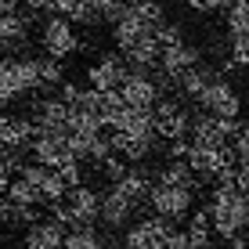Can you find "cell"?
Masks as SVG:
<instances>
[{
    "mask_svg": "<svg viewBox=\"0 0 249 249\" xmlns=\"http://www.w3.org/2000/svg\"><path fill=\"white\" fill-rule=\"evenodd\" d=\"M210 224L224 242L238 238L249 228V213H246V199L238 184H217L213 188V202H210Z\"/></svg>",
    "mask_w": 249,
    "mask_h": 249,
    "instance_id": "6da1fadb",
    "label": "cell"
},
{
    "mask_svg": "<svg viewBox=\"0 0 249 249\" xmlns=\"http://www.w3.org/2000/svg\"><path fill=\"white\" fill-rule=\"evenodd\" d=\"M33 90H40L36 58H0V105H11Z\"/></svg>",
    "mask_w": 249,
    "mask_h": 249,
    "instance_id": "7a4b0ae2",
    "label": "cell"
},
{
    "mask_svg": "<svg viewBox=\"0 0 249 249\" xmlns=\"http://www.w3.org/2000/svg\"><path fill=\"white\" fill-rule=\"evenodd\" d=\"M195 101H199L202 112L220 116V119H238V112H242V98H238V90L231 87L228 80H220V76H213V80L195 94Z\"/></svg>",
    "mask_w": 249,
    "mask_h": 249,
    "instance_id": "3957f363",
    "label": "cell"
},
{
    "mask_svg": "<svg viewBox=\"0 0 249 249\" xmlns=\"http://www.w3.org/2000/svg\"><path fill=\"white\" fill-rule=\"evenodd\" d=\"M238 130H242L238 119H220V116L199 112L192 119V126H188V141L199 144V148H220V144H228Z\"/></svg>",
    "mask_w": 249,
    "mask_h": 249,
    "instance_id": "277c9868",
    "label": "cell"
},
{
    "mask_svg": "<svg viewBox=\"0 0 249 249\" xmlns=\"http://www.w3.org/2000/svg\"><path fill=\"white\" fill-rule=\"evenodd\" d=\"M148 206L159 220H181L192 210V188H166V184H152L148 188Z\"/></svg>",
    "mask_w": 249,
    "mask_h": 249,
    "instance_id": "5b68a950",
    "label": "cell"
},
{
    "mask_svg": "<svg viewBox=\"0 0 249 249\" xmlns=\"http://www.w3.org/2000/svg\"><path fill=\"white\" fill-rule=\"evenodd\" d=\"M119 98L130 108H152L162 98V87L152 72H126V80L119 83Z\"/></svg>",
    "mask_w": 249,
    "mask_h": 249,
    "instance_id": "8992f818",
    "label": "cell"
},
{
    "mask_svg": "<svg viewBox=\"0 0 249 249\" xmlns=\"http://www.w3.org/2000/svg\"><path fill=\"white\" fill-rule=\"evenodd\" d=\"M40 44H44L47 51V58H69L72 51H80V40H76V33H72V22L62 18V15H54V18H47L44 22V36H40Z\"/></svg>",
    "mask_w": 249,
    "mask_h": 249,
    "instance_id": "52a82bcc",
    "label": "cell"
},
{
    "mask_svg": "<svg viewBox=\"0 0 249 249\" xmlns=\"http://www.w3.org/2000/svg\"><path fill=\"white\" fill-rule=\"evenodd\" d=\"M18 177H22L25 184L36 188L40 202H47V206H51V202H62V199H65V192H69V188L62 184V177H58L51 166H40V162H22Z\"/></svg>",
    "mask_w": 249,
    "mask_h": 249,
    "instance_id": "ba28073f",
    "label": "cell"
},
{
    "mask_svg": "<svg viewBox=\"0 0 249 249\" xmlns=\"http://www.w3.org/2000/svg\"><path fill=\"white\" fill-rule=\"evenodd\" d=\"M202 62V54H199V47H192V44H184V40H177V44H166V47H159V72L166 76V83H174L181 72H188L192 65H199Z\"/></svg>",
    "mask_w": 249,
    "mask_h": 249,
    "instance_id": "9c48e42d",
    "label": "cell"
},
{
    "mask_svg": "<svg viewBox=\"0 0 249 249\" xmlns=\"http://www.w3.org/2000/svg\"><path fill=\"white\" fill-rule=\"evenodd\" d=\"M170 220H159L156 213L144 220H137V224H130L123 231V242H119V249H162V235H166Z\"/></svg>",
    "mask_w": 249,
    "mask_h": 249,
    "instance_id": "30bf717a",
    "label": "cell"
},
{
    "mask_svg": "<svg viewBox=\"0 0 249 249\" xmlns=\"http://www.w3.org/2000/svg\"><path fill=\"white\" fill-rule=\"evenodd\" d=\"M33 126H36V134L65 137L69 134V105H65V101H58V98L36 101V108H33Z\"/></svg>",
    "mask_w": 249,
    "mask_h": 249,
    "instance_id": "8fae6325",
    "label": "cell"
},
{
    "mask_svg": "<svg viewBox=\"0 0 249 249\" xmlns=\"http://www.w3.org/2000/svg\"><path fill=\"white\" fill-rule=\"evenodd\" d=\"M126 62H123V54H101L98 62H94L87 69V83L94 90H119V83L126 80Z\"/></svg>",
    "mask_w": 249,
    "mask_h": 249,
    "instance_id": "7c38bea8",
    "label": "cell"
},
{
    "mask_svg": "<svg viewBox=\"0 0 249 249\" xmlns=\"http://www.w3.org/2000/svg\"><path fill=\"white\" fill-rule=\"evenodd\" d=\"M108 141H112L116 156H123L126 162H141L144 156L156 152L159 137L156 134H123V130H112V134H108Z\"/></svg>",
    "mask_w": 249,
    "mask_h": 249,
    "instance_id": "4fadbf2b",
    "label": "cell"
},
{
    "mask_svg": "<svg viewBox=\"0 0 249 249\" xmlns=\"http://www.w3.org/2000/svg\"><path fill=\"white\" fill-rule=\"evenodd\" d=\"M62 238H65V228L58 224L54 217L47 220H33L22 235V246L18 249H62Z\"/></svg>",
    "mask_w": 249,
    "mask_h": 249,
    "instance_id": "5bb4252c",
    "label": "cell"
},
{
    "mask_svg": "<svg viewBox=\"0 0 249 249\" xmlns=\"http://www.w3.org/2000/svg\"><path fill=\"white\" fill-rule=\"evenodd\" d=\"M29 152H33V159H36L40 166H51V170H58L65 159H72L65 137H54V134H36L29 141Z\"/></svg>",
    "mask_w": 249,
    "mask_h": 249,
    "instance_id": "9a60e30c",
    "label": "cell"
},
{
    "mask_svg": "<svg viewBox=\"0 0 249 249\" xmlns=\"http://www.w3.org/2000/svg\"><path fill=\"white\" fill-rule=\"evenodd\" d=\"M112 188L134 206V210H144V202H148V188H152V174H148V170H141V166H130Z\"/></svg>",
    "mask_w": 249,
    "mask_h": 249,
    "instance_id": "2e32d148",
    "label": "cell"
},
{
    "mask_svg": "<svg viewBox=\"0 0 249 249\" xmlns=\"http://www.w3.org/2000/svg\"><path fill=\"white\" fill-rule=\"evenodd\" d=\"M144 36H152V25H144L141 18H137L134 7H123V11H119V18L112 22V40H116V47H119V51H130L137 40H144Z\"/></svg>",
    "mask_w": 249,
    "mask_h": 249,
    "instance_id": "e0dca14e",
    "label": "cell"
},
{
    "mask_svg": "<svg viewBox=\"0 0 249 249\" xmlns=\"http://www.w3.org/2000/svg\"><path fill=\"white\" fill-rule=\"evenodd\" d=\"M36 137V126H33V119L25 116H0V144L4 148H29V141Z\"/></svg>",
    "mask_w": 249,
    "mask_h": 249,
    "instance_id": "ac0fdd59",
    "label": "cell"
},
{
    "mask_svg": "<svg viewBox=\"0 0 249 249\" xmlns=\"http://www.w3.org/2000/svg\"><path fill=\"white\" fill-rule=\"evenodd\" d=\"M134 206L123 199V195L116 192V188H108L105 195H101V210H98V220H105V228H112V231H123L126 228V220L134 217Z\"/></svg>",
    "mask_w": 249,
    "mask_h": 249,
    "instance_id": "d6986e66",
    "label": "cell"
},
{
    "mask_svg": "<svg viewBox=\"0 0 249 249\" xmlns=\"http://www.w3.org/2000/svg\"><path fill=\"white\" fill-rule=\"evenodd\" d=\"M112 130H123V134H156V126H152V108H130V105H126L123 112L112 119Z\"/></svg>",
    "mask_w": 249,
    "mask_h": 249,
    "instance_id": "ffe728a7",
    "label": "cell"
},
{
    "mask_svg": "<svg viewBox=\"0 0 249 249\" xmlns=\"http://www.w3.org/2000/svg\"><path fill=\"white\" fill-rule=\"evenodd\" d=\"M62 249H105V235L94 224H72V228H65Z\"/></svg>",
    "mask_w": 249,
    "mask_h": 249,
    "instance_id": "44dd1931",
    "label": "cell"
},
{
    "mask_svg": "<svg viewBox=\"0 0 249 249\" xmlns=\"http://www.w3.org/2000/svg\"><path fill=\"white\" fill-rule=\"evenodd\" d=\"M29 36V18L18 11L0 15V47H18L22 40Z\"/></svg>",
    "mask_w": 249,
    "mask_h": 249,
    "instance_id": "7402d4cb",
    "label": "cell"
},
{
    "mask_svg": "<svg viewBox=\"0 0 249 249\" xmlns=\"http://www.w3.org/2000/svg\"><path fill=\"white\" fill-rule=\"evenodd\" d=\"M159 184H166V188H192L195 192V174H192V166L181 159H166V166L159 170Z\"/></svg>",
    "mask_w": 249,
    "mask_h": 249,
    "instance_id": "603a6c76",
    "label": "cell"
},
{
    "mask_svg": "<svg viewBox=\"0 0 249 249\" xmlns=\"http://www.w3.org/2000/svg\"><path fill=\"white\" fill-rule=\"evenodd\" d=\"M51 11L62 15L69 22H83V25H98V18L90 15V7L83 0H51Z\"/></svg>",
    "mask_w": 249,
    "mask_h": 249,
    "instance_id": "cb8c5ba5",
    "label": "cell"
},
{
    "mask_svg": "<svg viewBox=\"0 0 249 249\" xmlns=\"http://www.w3.org/2000/svg\"><path fill=\"white\" fill-rule=\"evenodd\" d=\"M188 242L192 246H202V249H210V235H213V224H210V210H195L192 213V220H188Z\"/></svg>",
    "mask_w": 249,
    "mask_h": 249,
    "instance_id": "d4e9b609",
    "label": "cell"
},
{
    "mask_svg": "<svg viewBox=\"0 0 249 249\" xmlns=\"http://www.w3.org/2000/svg\"><path fill=\"white\" fill-rule=\"evenodd\" d=\"M213 76H217L213 69H206V65H192L188 72H181V76H177L174 83H177V87H181V90L188 94V98H195V94H199V90L206 87V83L213 80Z\"/></svg>",
    "mask_w": 249,
    "mask_h": 249,
    "instance_id": "484cf974",
    "label": "cell"
},
{
    "mask_svg": "<svg viewBox=\"0 0 249 249\" xmlns=\"http://www.w3.org/2000/svg\"><path fill=\"white\" fill-rule=\"evenodd\" d=\"M36 76H40V90H58L65 83V65L58 58H44V62H36Z\"/></svg>",
    "mask_w": 249,
    "mask_h": 249,
    "instance_id": "4316f807",
    "label": "cell"
},
{
    "mask_svg": "<svg viewBox=\"0 0 249 249\" xmlns=\"http://www.w3.org/2000/svg\"><path fill=\"white\" fill-rule=\"evenodd\" d=\"M228 33L231 36L249 33V0H231L228 4Z\"/></svg>",
    "mask_w": 249,
    "mask_h": 249,
    "instance_id": "83f0119b",
    "label": "cell"
},
{
    "mask_svg": "<svg viewBox=\"0 0 249 249\" xmlns=\"http://www.w3.org/2000/svg\"><path fill=\"white\" fill-rule=\"evenodd\" d=\"M33 220H40V213H36V206H22V202H7V210H4V224H11V228H29Z\"/></svg>",
    "mask_w": 249,
    "mask_h": 249,
    "instance_id": "f1b7e54d",
    "label": "cell"
},
{
    "mask_svg": "<svg viewBox=\"0 0 249 249\" xmlns=\"http://www.w3.org/2000/svg\"><path fill=\"white\" fill-rule=\"evenodd\" d=\"M4 199H7V202H22V206H40V195H36V188H33V184H25L22 177H18V181H11V184H7Z\"/></svg>",
    "mask_w": 249,
    "mask_h": 249,
    "instance_id": "f546056e",
    "label": "cell"
},
{
    "mask_svg": "<svg viewBox=\"0 0 249 249\" xmlns=\"http://www.w3.org/2000/svg\"><path fill=\"white\" fill-rule=\"evenodd\" d=\"M228 62H231V65H238V69H249V33H246V36H231Z\"/></svg>",
    "mask_w": 249,
    "mask_h": 249,
    "instance_id": "4dcf8cb0",
    "label": "cell"
},
{
    "mask_svg": "<svg viewBox=\"0 0 249 249\" xmlns=\"http://www.w3.org/2000/svg\"><path fill=\"white\" fill-rule=\"evenodd\" d=\"M58 177H62V184L65 188H76V184H83V166H80V159H65L62 166L54 170Z\"/></svg>",
    "mask_w": 249,
    "mask_h": 249,
    "instance_id": "1f68e13d",
    "label": "cell"
},
{
    "mask_svg": "<svg viewBox=\"0 0 249 249\" xmlns=\"http://www.w3.org/2000/svg\"><path fill=\"white\" fill-rule=\"evenodd\" d=\"M152 36H156V44H159V47L184 40V36H181V25H177V22H166V18H162V22L156 25V29H152Z\"/></svg>",
    "mask_w": 249,
    "mask_h": 249,
    "instance_id": "d6a6232c",
    "label": "cell"
},
{
    "mask_svg": "<svg viewBox=\"0 0 249 249\" xmlns=\"http://www.w3.org/2000/svg\"><path fill=\"white\" fill-rule=\"evenodd\" d=\"M98 166H101V174H105V177H108V181H112V184H116V181H119V177H123V174H126V170H130V162H126L123 156H116V152H112V156H108V159H101V162H98Z\"/></svg>",
    "mask_w": 249,
    "mask_h": 249,
    "instance_id": "836d02e7",
    "label": "cell"
},
{
    "mask_svg": "<svg viewBox=\"0 0 249 249\" xmlns=\"http://www.w3.org/2000/svg\"><path fill=\"white\" fill-rule=\"evenodd\" d=\"M228 144H231V152H235V162H249V126H242Z\"/></svg>",
    "mask_w": 249,
    "mask_h": 249,
    "instance_id": "e575fe53",
    "label": "cell"
},
{
    "mask_svg": "<svg viewBox=\"0 0 249 249\" xmlns=\"http://www.w3.org/2000/svg\"><path fill=\"white\" fill-rule=\"evenodd\" d=\"M162 249H188V235L177 228H166V235H162Z\"/></svg>",
    "mask_w": 249,
    "mask_h": 249,
    "instance_id": "d590c367",
    "label": "cell"
},
{
    "mask_svg": "<svg viewBox=\"0 0 249 249\" xmlns=\"http://www.w3.org/2000/svg\"><path fill=\"white\" fill-rule=\"evenodd\" d=\"M188 148H192V141H188V137H181V141H166V156L170 159H188Z\"/></svg>",
    "mask_w": 249,
    "mask_h": 249,
    "instance_id": "8d00e7d4",
    "label": "cell"
},
{
    "mask_svg": "<svg viewBox=\"0 0 249 249\" xmlns=\"http://www.w3.org/2000/svg\"><path fill=\"white\" fill-rule=\"evenodd\" d=\"M192 4V11H202V15H210V11H220V7H228L231 0H188Z\"/></svg>",
    "mask_w": 249,
    "mask_h": 249,
    "instance_id": "74e56055",
    "label": "cell"
},
{
    "mask_svg": "<svg viewBox=\"0 0 249 249\" xmlns=\"http://www.w3.org/2000/svg\"><path fill=\"white\" fill-rule=\"evenodd\" d=\"M7 184H11V170H7V156H4V148H0V195L7 192Z\"/></svg>",
    "mask_w": 249,
    "mask_h": 249,
    "instance_id": "f35d334b",
    "label": "cell"
},
{
    "mask_svg": "<svg viewBox=\"0 0 249 249\" xmlns=\"http://www.w3.org/2000/svg\"><path fill=\"white\" fill-rule=\"evenodd\" d=\"M235 184L242 188V192L249 188V162H235Z\"/></svg>",
    "mask_w": 249,
    "mask_h": 249,
    "instance_id": "ab89813d",
    "label": "cell"
},
{
    "mask_svg": "<svg viewBox=\"0 0 249 249\" xmlns=\"http://www.w3.org/2000/svg\"><path fill=\"white\" fill-rule=\"evenodd\" d=\"M18 11V0H0V15H11Z\"/></svg>",
    "mask_w": 249,
    "mask_h": 249,
    "instance_id": "60d3db41",
    "label": "cell"
},
{
    "mask_svg": "<svg viewBox=\"0 0 249 249\" xmlns=\"http://www.w3.org/2000/svg\"><path fill=\"white\" fill-rule=\"evenodd\" d=\"M224 249H249V242H246V235H238V238H231Z\"/></svg>",
    "mask_w": 249,
    "mask_h": 249,
    "instance_id": "b9f144b4",
    "label": "cell"
},
{
    "mask_svg": "<svg viewBox=\"0 0 249 249\" xmlns=\"http://www.w3.org/2000/svg\"><path fill=\"white\" fill-rule=\"evenodd\" d=\"M4 210H7V199L0 195V224H4Z\"/></svg>",
    "mask_w": 249,
    "mask_h": 249,
    "instance_id": "7bdbcfd3",
    "label": "cell"
},
{
    "mask_svg": "<svg viewBox=\"0 0 249 249\" xmlns=\"http://www.w3.org/2000/svg\"><path fill=\"white\" fill-rule=\"evenodd\" d=\"M188 249H202V246H192V242H188Z\"/></svg>",
    "mask_w": 249,
    "mask_h": 249,
    "instance_id": "ee69618b",
    "label": "cell"
},
{
    "mask_svg": "<svg viewBox=\"0 0 249 249\" xmlns=\"http://www.w3.org/2000/svg\"><path fill=\"white\" fill-rule=\"evenodd\" d=\"M0 148H4V144H0Z\"/></svg>",
    "mask_w": 249,
    "mask_h": 249,
    "instance_id": "f6af8a7d",
    "label": "cell"
}]
</instances>
